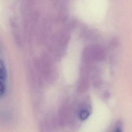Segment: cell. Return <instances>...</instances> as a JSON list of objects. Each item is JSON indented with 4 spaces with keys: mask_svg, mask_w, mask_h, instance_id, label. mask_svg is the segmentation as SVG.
<instances>
[{
    "mask_svg": "<svg viewBox=\"0 0 132 132\" xmlns=\"http://www.w3.org/2000/svg\"><path fill=\"white\" fill-rule=\"evenodd\" d=\"M112 132H123V125L121 121L119 120L117 122Z\"/></svg>",
    "mask_w": 132,
    "mask_h": 132,
    "instance_id": "obj_3",
    "label": "cell"
},
{
    "mask_svg": "<svg viewBox=\"0 0 132 132\" xmlns=\"http://www.w3.org/2000/svg\"><path fill=\"white\" fill-rule=\"evenodd\" d=\"M90 116L89 111L86 109H80L78 113V117L81 121H85Z\"/></svg>",
    "mask_w": 132,
    "mask_h": 132,
    "instance_id": "obj_2",
    "label": "cell"
},
{
    "mask_svg": "<svg viewBox=\"0 0 132 132\" xmlns=\"http://www.w3.org/2000/svg\"><path fill=\"white\" fill-rule=\"evenodd\" d=\"M7 78V72L3 61H1L0 66V79H1V96L2 97L6 92V82Z\"/></svg>",
    "mask_w": 132,
    "mask_h": 132,
    "instance_id": "obj_1",
    "label": "cell"
}]
</instances>
